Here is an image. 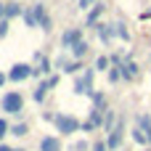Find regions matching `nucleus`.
<instances>
[{"instance_id": "nucleus-1", "label": "nucleus", "mask_w": 151, "mask_h": 151, "mask_svg": "<svg viewBox=\"0 0 151 151\" xmlns=\"http://www.w3.org/2000/svg\"><path fill=\"white\" fill-rule=\"evenodd\" d=\"M0 109L5 111V114H21L24 111V96L19 93V90H8L3 98H0Z\"/></svg>"}, {"instance_id": "nucleus-2", "label": "nucleus", "mask_w": 151, "mask_h": 151, "mask_svg": "<svg viewBox=\"0 0 151 151\" xmlns=\"http://www.w3.org/2000/svg\"><path fill=\"white\" fill-rule=\"evenodd\" d=\"M53 125H56V130L61 133V135H74V133H80V119L77 117H72V114H56V119H53Z\"/></svg>"}, {"instance_id": "nucleus-3", "label": "nucleus", "mask_w": 151, "mask_h": 151, "mask_svg": "<svg viewBox=\"0 0 151 151\" xmlns=\"http://www.w3.org/2000/svg\"><path fill=\"white\" fill-rule=\"evenodd\" d=\"M93 77H96V69H82V74H77V80H74V93L77 96H93L96 93Z\"/></svg>"}, {"instance_id": "nucleus-4", "label": "nucleus", "mask_w": 151, "mask_h": 151, "mask_svg": "<svg viewBox=\"0 0 151 151\" xmlns=\"http://www.w3.org/2000/svg\"><path fill=\"white\" fill-rule=\"evenodd\" d=\"M32 72H35V66L21 61V64H13V66H11L8 80H11V82H24V80H29V77H32Z\"/></svg>"}, {"instance_id": "nucleus-5", "label": "nucleus", "mask_w": 151, "mask_h": 151, "mask_svg": "<svg viewBox=\"0 0 151 151\" xmlns=\"http://www.w3.org/2000/svg\"><path fill=\"white\" fill-rule=\"evenodd\" d=\"M32 11H35V19H37V27H40L42 32H50V29H53V21H50V16H48L45 5H42V3H35V5H32Z\"/></svg>"}, {"instance_id": "nucleus-6", "label": "nucleus", "mask_w": 151, "mask_h": 151, "mask_svg": "<svg viewBox=\"0 0 151 151\" xmlns=\"http://www.w3.org/2000/svg\"><path fill=\"white\" fill-rule=\"evenodd\" d=\"M58 72H66V74H77L82 66H80V61L77 58H66V56H58L56 58V64H53Z\"/></svg>"}, {"instance_id": "nucleus-7", "label": "nucleus", "mask_w": 151, "mask_h": 151, "mask_svg": "<svg viewBox=\"0 0 151 151\" xmlns=\"http://www.w3.org/2000/svg\"><path fill=\"white\" fill-rule=\"evenodd\" d=\"M80 40H82V29H80V27H72V29H66V32L61 35V48H69V50H72Z\"/></svg>"}, {"instance_id": "nucleus-8", "label": "nucleus", "mask_w": 151, "mask_h": 151, "mask_svg": "<svg viewBox=\"0 0 151 151\" xmlns=\"http://www.w3.org/2000/svg\"><path fill=\"white\" fill-rule=\"evenodd\" d=\"M104 114H106V111L90 109V119L82 122V133H90V130H96V127H104Z\"/></svg>"}, {"instance_id": "nucleus-9", "label": "nucleus", "mask_w": 151, "mask_h": 151, "mask_svg": "<svg viewBox=\"0 0 151 151\" xmlns=\"http://www.w3.org/2000/svg\"><path fill=\"white\" fill-rule=\"evenodd\" d=\"M122 135H125V119H119V122H117V127L109 133V138H106L109 149H119V146H122Z\"/></svg>"}, {"instance_id": "nucleus-10", "label": "nucleus", "mask_w": 151, "mask_h": 151, "mask_svg": "<svg viewBox=\"0 0 151 151\" xmlns=\"http://www.w3.org/2000/svg\"><path fill=\"white\" fill-rule=\"evenodd\" d=\"M138 74H141V66H138L133 58H127V61L122 64V80H125V82H133V80H138Z\"/></svg>"}, {"instance_id": "nucleus-11", "label": "nucleus", "mask_w": 151, "mask_h": 151, "mask_svg": "<svg viewBox=\"0 0 151 151\" xmlns=\"http://www.w3.org/2000/svg\"><path fill=\"white\" fill-rule=\"evenodd\" d=\"M40 151H61V138H56V135H42V138H40Z\"/></svg>"}, {"instance_id": "nucleus-12", "label": "nucleus", "mask_w": 151, "mask_h": 151, "mask_svg": "<svg viewBox=\"0 0 151 151\" xmlns=\"http://www.w3.org/2000/svg\"><path fill=\"white\" fill-rule=\"evenodd\" d=\"M96 29H98V40H101V42H111V40L117 37V29H114V24H98Z\"/></svg>"}, {"instance_id": "nucleus-13", "label": "nucleus", "mask_w": 151, "mask_h": 151, "mask_svg": "<svg viewBox=\"0 0 151 151\" xmlns=\"http://www.w3.org/2000/svg\"><path fill=\"white\" fill-rule=\"evenodd\" d=\"M101 13H104V3H96V5H93V11L88 13L85 24H88V27H98V16H101Z\"/></svg>"}, {"instance_id": "nucleus-14", "label": "nucleus", "mask_w": 151, "mask_h": 151, "mask_svg": "<svg viewBox=\"0 0 151 151\" xmlns=\"http://www.w3.org/2000/svg\"><path fill=\"white\" fill-rule=\"evenodd\" d=\"M48 90H50V85H48V80H42V82L32 90V98H35L37 104H42V101H45V96H48Z\"/></svg>"}, {"instance_id": "nucleus-15", "label": "nucleus", "mask_w": 151, "mask_h": 151, "mask_svg": "<svg viewBox=\"0 0 151 151\" xmlns=\"http://www.w3.org/2000/svg\"><path fill=\"white\" fill-rule=\"evenodd\" d=\"M135 127H141V130L149 135V143H151V117L149 114H138V117H135Z\"/></svg>"}, {"instance_id": "nucleus-16", "label": "nucleus", "mask_w": 151, "mask_h": 151, "mask_svg": "<svg viewBox=\"0 0 151 151\" xmlns=\"http://www.w3.org/2000/svg\"><path fill=\"white\" fill-rule=\"evenodd\" d=\"M16 16H24V8L19 3H5V19H16Z\"/></svg>"}, {"instance_id": "nucleus-17", "label": "nucleus", "mask_w": 151, "mask_h": 151, "mask_svg": "<svg viewBox=\"0 0 151 151\" xmlns=\"http://www.w3.org/2000/svg\"><path fill=\"white\" fill-rule=\"evenodd\" d=\"M88 48H90V45H88L85 40H80V42L72 48V58H77V61H80V58H85V56H88Z\"/></svg>"}, {"instance_id": "nucleus-18", "label": "nucleus", "mask_w": 151, "mask_h": 151, "mask_svg": "<svg viewBox=\"0 0 151 151\" xmlns=\"http://www.w3.org/2000/svg\"><path fill=\"white\" fill-rule=\"evenodd\" d=\"M90 98H93V109H98V111H106V96H104L101 90H96Z\"/></svg>"}, {"instance_id": "nucleus-19", "label": "nucleus", "mask_w": 151, "mask_h": 151, "mask_svg": "<svg viewBox=\"0 0 151 151\" xmlns=\"http://www.w3.org/2000/svg\"><path fill=\"white\" fill-rule=\"evenodd\" d=\"M111 69V58L109 56H98L96 58V72H109Z\"/></svg>"}, {"instance_id": "nucleus-20", "label": "nucleus", "mask_w": 151, "mask_h": 151, "mask_svg": "<svg viewBox=\"0 0 151 151\" xmlns=\"http://www.w3.org/2000/svg\"><path fill=\"white\" fill-rule=\"evenodd\" d=\"M114 29H117V37H119V40L130 42V29H127V27H125L122 21H117V24H114Z\"/></svg>"}, {"instance_id": "nucleus-21", "label": "nucleus", "mask_w": 151, "mask_h": 151, "mask_svg": "<svg viewBox=\"0 0 151 151\" xmlns=\"http://www.w3.org/2000/svg\"><path fill=\"white\" fill-rule=\"evenodd\" d=\"M29 133V125L27 122H16L13 127H11V135H16V138H21V135H27Z\"/></svg>"}, {"instance_id": "nucleus-22", "label": "nucleus", "mask_w": 151, "mask_h": 151, "mask_svg": "<svg viewBox=\"0 0 151 151\" xmlns=\"http://www.w3.org/2000/svg\"><path fill=\"white\" fill-rule=\"evenodd\" d=\"M122 80V64H114L109 69V82H119Z\"/></svg>"}, {"instance_id": "nucleus-23", "label": "nucleus", "mask_w": 151, "mask_h": 151, "mask_svg": "<svg viewBox=\"0 0 151 151\" xmlns=\"http://www.w3.org/2000/svg\"><path fill=\"white\" fill-rule=\"evenodd\" d=\"M24 21H27V27H37V19H35V11L32 8L24 11Z\"/></svg>"}, {"instance_id": "nucleus-24", "label": "nucleus", "mask_w": 151, "mask_h": 151, "mask_svg": "<svg viewBox=\"0 0 151 151\" xmlns=\"http://www.w3.org/2000/svg\"><path fill=\"white\" fill-rule=\"evenodd\" d=\"M90 149H93V146H90V143H88L85 138H82V141H77V143L72 146V151H90Z\"/></svg>"}, {"instance_id": "nucleus-25", "label": "nucleus", "mask_w": 151, "mask_h": 151, "mask_svg": "<svg viewBox=\"0 0 151 151\" xmlns=\"http://www.w3.org/2000/svg\"><path fill=\"white\" fill-rule=\"evenodd\" d=\"M8 133H11V125H8V122H5V119L0 117V143H3V138H5Z\"/></svg>"}, {"instance_id": "nucleus-26", "label": "nucleus", "mask_w": 151, "mask_h": 151, "mask_svg": "<svg viewBox=\"0 0 151 151\" xmlns=\"http://www.w3.org/2000/svg\"><path fill=\"white\" fill-rule=\"evenodd\" d=\"M90 151H109V143H106V141H96Z\"/></svg>"}, {"instance_id": "nucleus-27", "label": "nucleus", "mask_w": 151, "mask_h": 151, "mask_svg": "<svg viewBox=\"0 0 151 151\" xmlns=\"http://www.w3.org/2000/svg\"><path fill=\"white\" fill-rule=\"evenodd\" d=\"M5 35H8V19L0 21V37H5Z\"/></svg>"}, {"instance_id": "nucleus-28", "label": "nucleus", "mask_w": 151, "mask_h": 151, "mask_svg": "<svg viewBox=\"0 0 151 151\" xmlns=\"http://www.w3.org/2000/svg\"><path fill=\"white\" fill-rule=\"evenodd\" d=\"M45 80H48V85H50V88H56V85H58V74H50V77H45Z\"/></svg>"}, {"instance_id": "nucleus-29", "label": "nucleus", "mask_w": 151, "mask_h": 151, "mask_svg": "<svg viewBox=\"0 0 151 151\" xmlns=\"http://www.w3.org/2000/svg\"><path fill=\"white\" fill-rule=\"evenodd\" d=\"M90 5H96V0H80V8H82V11L90 8Z\"/></svg>"}, {"instance_id": "nucleus-30", "label": "nucleus", "mask_w": 151, "mask_h": 151, "mask_svg": "<svg viewBox=\"0 0 151 151\" xmlns=\"http://www.w3.org/2000/svg\"><path fill=\"white\" fill-rule=\"evenodd\" d=\"M5 19V3H0V21Z\"/></svg>"}, {"instance_id": "nucleus-31", "label": "nucleus", "mask_w": 151, "mask_h": 151, "mask_svg": "<svg viewBox=\"0 0 151 151\" xmlns=\"http://www.w3.org/2000/svg\"><path fill=\"white\" fill-rule=\"evenodd\" d=\"M5 80H8V74H3V72H0V88L5 85Z\"/></svg>"}, {"instance_id": "nucleus-32", "label": "nucleus", "mask_w": 151, "mask_h": 151, "mask_svg": "<svg viewBox=\"0 0 151 151\" xmlns=\"http://www.w3.org/2000/svg\"><path fill=\"white\" fill-rule=\"evenodd\" d=\"M0 151H16V149H11V146H5V143H0Z\"/></svg>"}, {"instance_id": "nucleus-33", "label": "nucleus", "mask_w": 151, "mask_h": 151, "mask_svg": "<svg viewBox=\"0 0 151 151\" xmlns=\"http://www.w3.org/2000/svg\"><path fill=\"white\" fill-rule=\"evenodd\" d=\"M141 151H151V146H149V149H141Z\"/></svg>"}, {"instance_id": "nucleus-34", "label": "nucleus", "mask_w": 151, "mask_h": 151, "mask_svg": "<svg viewBox=\"0 0 151 151\" xmlns=\"http://www.w3.org/2000/svg\"><path fill=\"white\" fill-rule=\"evenodd\" d=\"M16 151H24V149H16Z\"/></svg>"}]
</instances>
